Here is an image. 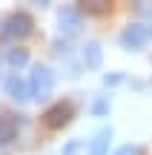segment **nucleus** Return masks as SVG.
Returning a JSON list of instances; mask_svg holds the SVG:
<instances>
[{"label": "nucleus", "instance_id": "4", "mask_svg": "<svg viewBox=\"0 0 152 155\" xmlns=\"http://www.w3.org/2000/svg\"><path fill=\"white\" fill-rule=\"evenodd\" d=\"M147 40H149V32L144 26H138V23H132V26H126L121 32V46L124 49H144Z\"/></svg>", "mask_w": 152, "mask_h": 155}, {"label": "nucleus", "instance_id": "5", "mask_svg": "<svg viewBox=\"0 0 152 155\" xmlns=\"http://www.w3.org/2000/svg\"><path fill=\"white\" fill-rule=\"evenodd\" d=\"M80 26H83V17H80V12H75V9H60V15H57V29H60L63 35H75V32H80Z\"/></svg>", "mask_w": 152, "mask_h": 155}, {"label": "nucleus", "instance_id": "2", "mask_svg": "<svg viewBox=\"0 0 152 155\" xmlns=\"http://www.w3.org/2000/svg\"><path fill=\"white\" fill-rule=\"evenodd\" d=\"M72 115H75V106L69 104V101H60V104L49 106V109L43 112V124L49 129H63L69 121H72Z\"/></svg>", "mask_w": 152, "mask_h": 155}, {"label": "nucleus", "instance_id": "8", "mask_svg": "<svg viewBox=\"0 0 152 155\" xmlns=\"http://www.w3.org/2000/svg\"><path fill=\"white\" fill-rule=\"evenodd\" d=\"M6 92H9V98H15V101H26V98H29V86H26V83H23L17 75L9 78V83H6Z\"/></svg>", "mask_w": 152, "mask_h": 155}, {"label": "nucleus", "instance_id": "3", "mask_svg": "<svg viewBox=\"0 0 152 155\" xmlns=\"http://www.w3.org/2000/svg\"><path fill=\"white\" fill-rule=\"evenodd\" d=\"M32 26H34L32 17L23 15V12H17V15H11L9 20L3 23V35L11 38V40H20V38H26V35H32Z\"/></svg>", "mask_w": 152, "mask_h": 155}, {"label": "nucleus", "instance_id": "7", "mask_svg": "<svg viewBox=\"0 0 152 155\" xmlns=\"http://www.w3.org/2000/svg\"><path fill=\"white\" fill-rule=\"evenodd\" d=\"M17 135V121L11 115H0V144H9Z\"/></svg>", "mask_w": 152, "mask_h": 155}, {"label": "nucleus", "instance_id": "12", "mask_svg": "<svg viewBox=\"0 0 152 155\" xmlns=\"http://www.w3.org/2000/svg\"><path fill=\"white\" fill-rule=\"evenodd\" d=\"M80 147H83L80 141H69V144L63 147V152H60V155H78V152H80Z\"/></svg>", "mask_w": 152, "mask_h": 155}, {"label": "nucleus", "instance_id": "6", "mask_svg": "<svg viewBox=\"0 0 152 155\" xmlns=\"http://www.w3.org/2000/svg\"><path fill=\"white\" fill-rule=\"evenodd\" d=\"M109 141H112V129H106V127L98 129L92 144H89V155H106L109 152Z\"/></svg>", "mask_w": 152, "mask_h": 155}, {"label": "nucleus", "instance_id": "10", "mask_svg": "<svg viewBox=\"0 0 152 155\" xmlns=\"http://www.w3.org/2000/svg\"><path fill=\"white\" fill-rule=\"evenodd\" d=\"M80 3H83V9L89 15H106L112 9V0H80Z\"/></svg>", "mask_w": 152, "mask_h": 155}, {"label": "nucleus", "instance_id": "15", "mask_svg": "<svg viewBox=\"0 0 152 155\" xmlns=\"http://www.w3.org/2000/svg\"><path fill=\"white\" fill-rule=\"evenodd\" d=\"M32 3H34V6H46L49 0H32Z\"/></svg>", "mask_w": 152, "mask_h": 155}, {"label": "nucleus", "instance_id": "14", "mask_svg": "<svg viewBox=\"0 0 152 155\" xmlns=\"http://www.w3.org/2000/svg\"><path fill=\"white\" fill-rule=\"evenodd\" d=\"M115 155H138V150H135L132 144H126V147H121V150L115 152Z\"/></svg>", "mask_w": 152, "mask_h": 155}, {"label": "nucleus", "instance_id": "13", "mask_svg": "<svg viewBox=\"0 0 152 155\" xmlns=\"http://www.w3.org/2000/svg\"><path fill=\"white\" fill-rule=\"evenodd\" d=\"M106 109H109V104H106V101H95V106H92V112H95V115H106Z\"/></svg>", "mask_w": 152, "mask_h": 155}, {"label": "nucleus", "instance_id": "9", "mask_svg": "<svg viewBox=\"0 0 152 155\" xmlns=\"http://www.w3.org/2000/svg\"><path fill=\"white\" fill-rule=\"evenodd\" d=\"M101 61H103L101 46H98V43H86V46H83V63H86L89 69H98V66H101Z\"/></svg>", "mask_w": 152, "mask_h": 155}, {"label": "nucleus", "instance_id": "1", "mask_svg": "<svg viewBox=\"0 0 152 155\" xmlns=\"http://www.w3.org/2000/svg\"><path fill=\"white\" fill-rule=\"evenodd\" d=\"M52 86H55V78L46 66H34L32 69V78H29V98L34 101H43L52 95Z\"/></svg>", "mask_w": 152, "mask_h": 155}, {"label": "nucleus", "instance_id": "11", "mask_svg": "<svg viewBox=\"0 0 152 155\" xmlns=\"http://www.w3.org/2000/svg\"><path fill=\"white\" fill-rule=\"evenodd\" d=\"M6 61H9V66L20 69V66H26L29 55H26V49H9V52H6Z\"/></svg>", "mask_w": 152, "mask_h": 155}]
</instances>
